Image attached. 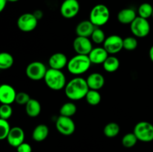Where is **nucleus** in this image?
<instances>
[{
  "instance_id": "f257e3e1",
  "label": "nucleus",
  "mask_w": 153,
  "mask_h": 152,
  "mask_svg": "<svg viewBox=\"0 0 153 152\" xmlns=\"http://www.w3.org/2000/svg\"><path fill=\"white\" fill-rule=\"evenodd\" d=\"M89 89L86 79L82 77L71 79L64 88L66 96L72 101H79L85 98Z\"/></svg>"
},
{
  "instance_id": "f03ea898",
  "label": "nucleus",
  "mask_w": 153,
  "mask_h": 152,
  "mask_svg": "<svg viewBox=\"0 0 153 152\" xmlns=\"http://www.w3.org/2000/svg\"><path fill=\"white\" fill-rule=\"evenodd\" d=\"M91 64L92 63L88 55H76L69 60L67 68L72 75H80L89 70Z\"/></svg>"
},
{
  "instance_id": "7ed1b4c3",
  "label": "nucleus",
  "mask_w": 153,
  "mask_h": 152,
  "mask_svg": "<svg viewBox=\"0 0 153 152\" xmlns=\"http://www.w3.org/2000/svg\"><path fill=\"white\" fill-rule=\"evenodd\" d=\"M43 80L46 86L54 91L61 90L67 85V79L61 70L48 69Z\"/></svg>"
},
{
  "instance_id": "20e7f679",
  "label": "nucleus",
  "mask_w": 153,
  "mask_h": 152,
  "mask_svg": "<svg viewBox=\"0 0 153 152\" xmlns=\"http://www.w3.org/2000/svg\"><path fill=\"white\" fill-rule=\"evenodd\" d=\"M110 19V10L108 7L103 4H98L94 6L90 12L89 20L96 27L105 25Z\"/></svg>"
},
{
  "instance_id": "39448f33",
  "label": "nucleus",
  "mask_w": 153,
  "mask_h": 152,
  "mask_svg": "<svg viewBox=\"0 0 153 152\" xmlns=\"http://www.w3.org/2000/svg\"><path fill=\"white\" fill-rule=\"evenodd\" d=\"M137 139L143 142L153 141V125L149 122L142 121L135 125L133 131Z\"/></svg>"
},
{
  "instance_id": "423d86ee",
  "label": "nucleus",
  "mask_w": 153,
  "mask_h": 152,
  "mask_svg": "<svg viewBox=\"0 0 153 152\" xmlns=\"http://www.w3.org/2000/svg\"><path fill=\"white\" fill-rule=\"evenodd\" d=\"M47 70L46 65L40 61H34L27 66L25 69V74L31 80H40L44 79Z\"/></svg>"
},
{
  "instance_id": "0eeeda50",
  "label": "nucleus",
  "mask_w": 153,
  "mask_h": 152,
  "mask_svg": "<svg viewBox=\"0 0 153 152\" xmlns=\"http://www.w3.org/2000/svg\"><path fill=\"white\" fill-rule=\"evenodd\" d=\"M130 29L134 37L143 38L149 35L150 32V24L146 19L137 16L130 25Z\"/></svg>"
},
{
  "instance_id": "6e6552de",
  "label": "nucleus",
  "mask_w": 153,
  "mask_h": 152,
  "mask_svg": "<svg viewBox=\"0 0 153 152\" xmlns=\"http://www.w3.org/2000/svg\"><path fill=\"white\" fill-rule=\"evenodd\" d=\"M37 22L38 19L34 13H25L18 18L16 25L20 31L23 32H31L37 28Z\"/></svg>"
},
{
  "instance_id": "1a4fd4ad",
  "label": "nucleus",
  "mask_w": 153,
  "mask_h": 152,
  "mask_svg": "<svg viewBox=\"0 0 153 152\" xmlns=\"http://www.w3.org/2000/svg\"><path fill=\"white\" fill-rule=\"evenodd\" d=\"M55 127L58 132L64 136H70L76 131V125L71 117L61 116L57 119Z\"/></svg>"
},
{
  "instance_id": "9d476101",
  "label": "nucleus",
  "mask_w": 153,
  "mask_h": 152,
  "mask_svg": "<svg viewBox=\"0 0 153 152\" xmlns=\"http://www.w3.org/2000/svg\"><path fill=\"white\" fill-rule=\"evenodd\" d=\"M103 47L110 55H115L123 49V39L119 35L112 34L106 37Z\"/></svg>"
},
{
  "instance_id": "9b49d317",
  "label": "nucleus",
  "mask_w": 153,
  "mask_h": 152,
  "mask_svg": "<svg viewBox=\"0 0 153 152\" xmlns=\"http://www.w3.org/2000/svg\"><path fill=\"white\" fill-rule=\"evenodd\" d=\"M80 4L78 0H64L60 7V12L66 19H72L79 13Z\"/></svg>"
},
{
  "instance_id": "f8f14e48",
  "label": "nucleus",
  "mask_w": 153,
  "mask_h": 152,
  "mask_svg": "<svg viewBox=\"0 0 153 152\" xmlns=\"http://www.w3.org/2000/svg\"><path fill=\"white\" fill-rule=\"evenodd\" d=\"M73 49L77 55H88L93 49V45L89 37H77L73 40Z\"/></svg>"
},
{
  "instance_id": "ddd939ff",
  "label": "nucleus",
  "mask_w": 153,
  "mask_h": 152,
  "mask_svg": "<svg viewBox=\"0 0 153 152\" xmlns=\"http://www.w3.org/2000/svg\"><path fill=\"white\" fill-rule=\"evenodd\" d=\"M25 137V132L22 128L19 127H13L10 129L6 139L10 146L17 148L19 145L24 142Z\"/></svg>"
},
{
  "instance_id": "4468645a",
  "label": "nucleus",
  "mask_w": 153,
  "mask_h": 152,
  "mask_svg": "<svg viewBox=\"0 0 153 152\" xmlns=\"http://www.w3.org/2000/svg\"><path fill=\"white\" fill-rule=\"evenodd\" d=\"M16 92L14 88L9 84H2L0 86V101L1 104H11L15 102Z\"/></svg>"
},
{
  "instance_id": "2eb2a0df",
  "label": "nucleus",
  "mask_w": 153,
  "mask_h": 152,
  "mask_svg": "<svg viewBox=\"0 0 153 152\" xmlns=\"http://www.w3.org/2000/svg\"><path fill=\"white\" fill-rule=\"evenodd\" d=\"M69 60L65 54L62 52H56L50 56L49 59V66L51 69L61 70L66 67Z\"/></svg>"
},
{
  "instance_id": "dca6fc26",
  "label": "nucleus",
  "mask_w": 153,
  "mask_h": 152,
  "mask_svg": "<svg viewBox=\"0 0 153 152\" xmlns=\"http://www.w3.org/2000/svg\"><path fill=\"white\" fill-rule=\"evenodd\" d=\"M109 54L104 47L93 48L88 55L91 63L94 64H102L108 57Z\"/></svg>"
},
{
  "instance_id": "f3484780",
  "label": "nucleus",
  "mask_w": 153,
  "mask_h": 152,
  "mask_svg": "<svg viewBox=\"0 0 153 152\" xmlns=\"http://www.w3.org/2000/svg\"><path fill=\"white\" fill-rule=\"evenodd\" d=\"M95 28V25L90 20H83L76 25V35L79 37H91Z\"/></svg>"
},
{
  "instance_id": "a211bd4d",
  "label": "nucleus",
  "mask_w": 153,
  "mask_h": 152,
  "mask_svg": "<svg viewBox=\"0 0 153 152\" xmlns=\"http://www.w3.org/2000/svg\"><path fill=\"white\" fill-rule=\"evenodd\" d=\"M86 80L90 89L99 91L104 86L105 84V77L99 72L91 73L87 77Z\"/></svg>"
},
{
  "instance_id": "6ab92c4d",
  "label": "nucleus",
  "mask_w": 153,
  "mask_h": 152,
  "mask_svg": "<svg viewBox=\"0 0 153 152\" xmlns=\"http://www.w3.org/2000/svg\"><path fill=\"white\" fill-rule=\"evenodd\" d=\"M137 17L136 11L133 8L127 7L120 10L117 14V19L121 24L131 25V22Z\"/></svg>"
},
{
  "instance_id": "aec40b11",
  "label": "nucleus",
  "mask_w": 153,
  "mask_h": 152,
  "mask_svg": "<svg viewBox=\"0 0 153 152\" xmlns=\"http://www.w3.org/2000/svg\"><path fill=\"white\" fill-rule=\"evenodd\" d=\"M49 129L47 125L44 124H40L37 125L33 130L32 139L35 142H40L46 139L49 136Z\"/></svg>"
},
{
  "instance_id": "412c9836",
  "label": "nucleus",
  "mask_w": 153,
  "mask_h": 152,
  "mask_svg": "<svg viewBox=\"0 0 153 152\" xmlns=\"http://www.w3.org/2000/svg\"><path fill=\"white\" fill-rule=\"evenodd\" d=\"M25 112L30 117H37L41 112L40 103L34 98H31L30 101L25 105Z\"/></svg>"
},
{
  "instance_id": "4be33fe9",
  "label": "nucleus",
  "mask_w": 153,
  "mask_h": 152,
  "mask_svg": "<svg viewBox=\"0 0 153 152\" xmlns=\"http://www.w3.org/2000/svg\"><path fill=\"white\" fill-rule=\"evenodd\" d=\"M120 64V63L119 59L117 57L111 55V56L108 57L107 59L102 63V66L103 69L107 72L112 73L116 72L119 69Z\"/></svg>"
},
{
  "instance_id": "5701e85b",
  "label": "nucleus",
  "mask_w": 153,
  "mask_h": 152,
  "mask_svg": "<svg viewBox=\"0 0 153 152\" xmlns=\"http://www.w3.org/2000/svg\"><path fill=\"white\" fill-rule=\"evenodd\" d=\"M120 127L116 122H109L105 126L103 133L108 138H114L119 134Z\"/></svg>"
},
{
  "instance_id": "b1692460",
  "label": "nucleus",
  "mask_w": 153,
  "mask_h": 152,
  "mask_svg": "<svg viewBox=\"0 0 153 152\" xmlns=\"http://www.w3.org/2000/svg\"><path fill=\"white\" fill-rule=\"evenodd\" d=\"M14 63V59L12 55L8 52H1L0 54V69L2 70L8 69Z\"/></svg>"
},
{
  "instance_id": "393cba45",
  "label": "nucleus",
  "mask_w": 153,
  "mask_h": 152,
  "mask_svg": "<svg viewBox=\"0 0 153 152\" xmlns=\"http://www.w3.org/2000/svg\"><path fill=\"white\" fill-rule=\"evenodd\" d=\"M77 111V107L76 105L72 101L66 102L63 104L60 108V115L67 117H72L76 114Z\"/></svg>"
},
{
  "instance_id": "a878e982",
  "label": "nucleus",
  "mask_w": 153,
  "mask_h": 152,
  "mask_svg": "<svg viewBox=\"0 0 153 152\" xmlns=\"http://www.w3.org/2000/svg\"><path fill=\"white\" fill-rule=\"evenodd\" d=\"M85 99L88 104L91 106H97L100 103L102 99L101 95L98 90L94 89H89L85 96Z\"/></svg>"
},
{
  "instance_id": "bb28decb",
  "label": "nucleus",
  "mask_w": 153,
  "mask_h": 152,
  "mask_svg": "<svg viewBox=\"0 0 153 152\" xmlns=\"http://www.w3.org/2000/svg\"><path fill=\"white\" fill-rule=\"evenodd\" d=\"M137 12H138V16L148 19L152 16L153 7L149 3H143L139 6Z\"/></svg>"
},
{
  "instance_id": "cd10ccee",
  "label": "nucleus",
  "mask_w": 153,
  "mask_h": 152,
  "mask_svg": "<svg viewBox=\"0 0 153 152\" xmlns=\"http://www.w3.org/2000/svg\"><path fill=\"white\" fill-rule=\"evenodd\" d=\"M138 141L137 137L134 133H128L125 134L122 139V145L123 147L130 148L134 147L136 145L137 142Z\"/></svg>"
},
{
  "instance_id": "c85d7f7f",
  "label": "nucleus",
  "mask_w": 153,
  "mask_h": 152,
  "mask_svg": "<svg viewBox=\"0 0 153 152\" xmlns=\"http://www.w3.org/2000/svg\"><path fill=\"white\" fill-rule=\"evenodd\" d=\"M91 38V40L96 44H102L104 43L106 37L104 31L100 28V27H96Z\"/></svg>"
},
{
  "instance_id": "c756f323",
  "label": "nucleus",
  "mask_w": 153,
  "mask_h": 152,
  "mask_svg": "<svg viewBox=\"0 0 153 152\" xmlns=\"http://www.w3.org/2000/svg\"><path fill=\"white\" fill-rule=\"evenodd\" d=\"M10 128L7 120L4 119H0V139H6L10 133Z\"/></svg>"
},
{
  "instance_id": "7c9ffc66",
  "label": "nucleus",
  "mask_w": 153,
  "mask_h": 152,
  "mask_svg": "<svg viewBox=\"0 0 153 152\" xmlns=\"http://www.w3.org/2000/svg\"><path fill=\"white\" fill-rule=\"evenodd\" d=\"M137 40L134 37H127L123 39V49L127 51H133L137 47Z\"/></svg>"
},
{
  "instance_id": "2f4dec72",
  "label": "nucleus",
  "mask_w": 153,
  "mask_h": 152,
  "mask_svg": "<svg viewBox=\"0 0 153 152\" xmlns=\"http://www.w3.org/2000/svg\"><path fill=\"white\" fill-rule=\"evenodd\" d=\"M13 114V108L10 104H2L0 107V117L1 119L7 120Z\"/></svg>"
},
{
  "instance_id": "473e14b6",
  "label": "nucleus",
  "mask_w": 153,
  "mask_h": 152,
  "mask_svg": "<svg viewBox=\"0 0 153 152\" xmlns=\"http://www.w3.org/2000/svg\"><path fill=\"white\" fill-rule=\"evenodd\" d=\"M31 98H30L29 95L27 92H19L16 94V100L15 102L16 104H19V105H26L27 103L30 101Z\"/></svg>"
},
{
  "instance_id": "72a5a7b5",
  "label": "nucleus",
  "mask_w": 153,
  "mask_h": 152,
  "mask_svg": "<svg viewBox=\"0 0 153 152\" xmlns=\"http://www.w3.org/2000/svg\"><path fill=\"white\" fill-rule=\"evenodd\" d=\"M16 151L17 152H32V148L31 145L24 142L16 148Z\"/></svg>"
},
{
  "instance_id": "f704fd0d",
  "label": "nucleus",
  "mask_w": 153,
  "mask_h": 152,
  "mask_svg": "<svg viewBox=\"0 0 153 152\" xmlns=\"http://www.w3.org/2000/svg\"><path fill=\"white\" fill-rule=\"evenodd\" d=\"M7 1V0H0V11H3V10L5 8Z\"/></svg>"
},
{
  "instance_id": "c9c22d12",
  "label": "nucleus",
  "mask_w": 153,
  "mask_h": 152,
  "mask_svg": "<svg viewBox=\"0 0 153 152\" xmlns=\"http://www.w3.org/2000/svg\"><path fill=\"white\" fill-rule=\"evenodd\" d=\"M33 13H34V15L36 16V18H37L38 20H39V19H41L42 17H43V12H42L41 10H37L36 11H34Z\"/></svg>"
},
{
  "instance_id": "e433bc0d",
  "label": "nucleus",
  "mask_w": 153,
  "mask_h": 152,
  "mask_svg": "<svg viewBox=\"0 0 153 152\" xmlns=\"http://www.w3.org/2000/svg\"><path fill=\"white\" fill-rule=\"evenodd\" d=\"M149 58H150V60L153 62V46H151L150 49H149Z\"/></svg>"
},
{
  "instance_id": "4c0bfd02",
  "label": "nucleus",
  "mask_w": 153,
  "mask_h": 152,
  "mask_svg": "<svg viewBox=\"0 0 153 152\" xmlns=\"http://www.w3.org/2000/svg\"><path fill=\"white\" fill-rule=\"evenodd\" d=\"M8 1H10V2H16V1H18L19 0H7Z\"/></svg>"
},
{
  "instance_id": "58836bf2",
  "label": "nucleus",
  "mask_w": 153,
  "mask_h": 152,
  "mask_svg": "<svg viewBox=\"0 0 153 152\" xmlns=\"http://www.w3.org/2000/svg\"><path fill=\"white\" fill-rule=\"evenodd\" d=\"M152 16L153 17V12H152Z\"/></svg>"
}]
</instances>
